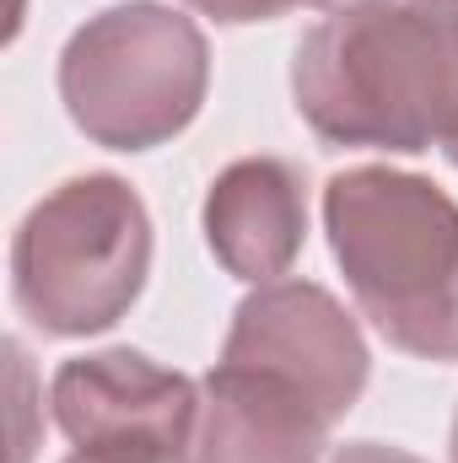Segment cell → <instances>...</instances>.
Masks as SVG:
<instances>
[{"instance_id":"5","label":"cell","mask_w":458,"mask_h":463,"mask_svg":"<svg viewBox=\"0 0 458 463\" xmlns=\"http://www.w3.org/2000/svg\"><path fill=\"white\" fill-rule=\"evenodd\" d=\"M54 420L76 442V453L189 463L200 393L189 377L135 350H103V355H76L60 366Z\"/></svg>"},{"instance_id":"1","label":"cell","mask_w":458,"mask_h":463,"mask_svg":"<svg viewBox=\"0 0 458 463\" xmlns=\"http://www.w3.org/2000/svg\"><path fill=\"white\" fill-rule=\"evenodd\" d=\"M297 109L335 146L426 151L458 124V0L340 5L297 43Z\"/></svg>"},{"instance_id":"8","label":"cell","mask_w":458,"mask_h":463,"mask_svg":"<svg viewBox=\"0 0 458 463\" xmlns=\"http://www.w3.org/2000/svg\"><path fill=\"white\" fill-rule=\"evenodd\" d=\"M205 232L232 275H243V280L281 275L297 259L302 232H308L302 178L275 156H253V162L227 167L205 200Z\"/></svg>"},{"instance_id":"14","label":"cell","mask_w":458,"mask_h":463,"mask_svg":"<svg viewBox=\"0 0 458 463\" xmlns=\"http://www.w3.org/2000/svg\"><path fill=\"white\" fill-rule=\"evenodd\" d=\"M453 463H458V420H453Z\"/></svg>"},{"instance_id":"3","label":"cell","mask_w":458,"mask_h":463,"mask_svg":"<svg viewBox=\"0 0 458 463\" xmlns=\"http://www.w3.org/2000/svg\"><path fill=\"white\" fill-rule=\"evenodd\" d=\"M151 264L146 205L119 178H71L16 232L11 275L22 313L49 335L109 329L140 297Z\"/></svg>"},{"instance_id":"7","label":"cell","mask_w":458,"mask_h":463,"mask_svg":"<svg viewBox=\"0 0 458 463\" xmlns=\"http://www.w3.org/2000/svg\"><path fill=\"white\" fill-rule=\"evenodd\" d=\"M329 415L286 377L222 361L205 377L189 463H319Z\"/></svg>"},{"instance_id":"10","label":"cell","mask_w":458,"mask_h":463,"mask_svg":"<svg viewBox=\"0 0 458 463\" xmlns=\"http://www.w3.org/2000/svg\"><path fill=\"white\" fill-rule=\"evenodd\" d=\"M329 463H421V458H410V453H399V448H383V442H356V448L335 453Z\"/></svg>"},{"instance_id":"13","label":"cell","mask_w":458,"mask_h":463,"mask_svg":"<svg viewBox=\"0 0 458 463\" xmlns=\"http://www.w3.org/2000/svg\"><path fill=\"white\" fill-rule=\"evenodd\" d=\"M313 5H361V0H313Z\"/></svg>"},{"instance_id":"6","label":"cell","mask_w":458,"mask_h":463,"mask_svg":"<svg viewBox=\"0 0 458 463\" xmlns=\"http://www.w3.org/2000/svg\"><path fill=\"white\" fill-rule=\"evenodd\" d=\"M243 366H264L286 383H297L329 420H340L367 383V345L356 324L335 307L329 291L308 280L264 286L237 307L227 335V355Z\"/></svg>"},{"instance_id":"12","label":"cell","mask_w":458,"mask_h":463,"mask_svg":"<svg viewBox=\"0 0 458 463\" xmlns=\"http://www.w3.org/2000/svg\"><path fill=\"white\" fill-rule=\"evenodd\" d=\"M443 151L453 156V167H458V124H453V129H448V140H443Z\"/></svg>"},{"instance_id":"11","label":"cell","mask_w":458,"mask_h":463,"mask_svg":"<svg viewBox=\"0 0 458 463\" xmlns=\"http://www.w3.org/2000/svg\"><path fill=\"white\" fill-rule=\"evenodd\" d=\"M71 463H151V458H98V453H76Z\"/></svg>"},{"instance_id":"2","label":"cell","mask_w":458,"mask_h":463,"mask_svg":"<svg viewBox=\"0 0 458 463\" xmlns=\"http://www.w3.org/2000/svg\"><path fill=\"white\" fill-rule=\"evenodd\" d=\"M324 222L361 313L388 345L458 361V205L426 178L356 167L324 194Z\"/></svg>"},{"instance_id":"4","label":"cell","mask_w":458,"mask_h":463,"mask_svg":"<svg viewBox=\"0 0 458 463\" xmlns=\"http://www.w3.org/2000/svg\"><path fill=\"white\" fill-rule=\"evenodd\" d=\"M60 92L98 146H157L178 135L205 98V38L167 5H114L71 38Z\"/></svg>"},{"instance_id":"9","label":"cell","mask_w":458,"mask_h":463,"mask_svg":"<svg viewBox=\"0 0 458 463\" xmlns=\"http://www.w3.org/2000/svg\"><path fill=\"white\" fill-rule=\"evenodd\" d=\"M189 5H200L216 22H270V16L291 11L297 0H189Z\"/></svg>"}]
</instances>
